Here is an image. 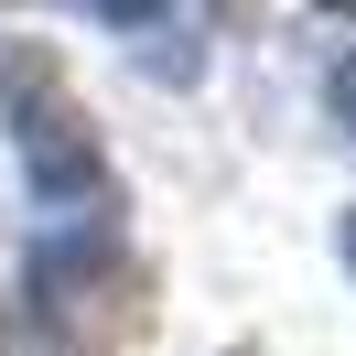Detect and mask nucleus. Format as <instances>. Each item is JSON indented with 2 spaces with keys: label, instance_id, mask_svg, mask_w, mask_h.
Returning a JSON list of instances; mask_svg holds the SVG:
<instances>
[{
  "label": "nucleus",
  "instance_id": "obj_1",
  "mask_svg": "<svg viewBox=\"0 0 356 356\" xmlns=\"http://www.w3.org/2000/svg\"><path fill=\"white\" fill-rule=\"evenodd\" d=\"M33 302H44V324H54L65 356H108L119 334H140L152 281H140V259L108 238V227H76V238L33 248Z\"/></svg>",
  "mask_w": 356,
  "mask_h": 356
},
{
  "label": "nucleus",
  "instance_id": "obj_2",
  "mask_svg": "<svg viewBox=\"0 0 356 356\" xmlns=\"http://www.w3.org/2000/svg\"><path fill=\"white\" fill-rule=\"evenodd\" d=\"M0 87L22 97V162L44 195H97V130L76 119V97L54 87L44 54H0Z\"/></svg>",
  "mask_w": 356,
  "mask_h": 356
},
{
  "label": "nucleus",
  "instance_id": "obj_3",
  "mask_svg": "<svg viewBox=\"0 0 356 356\" xmlns=\"http://www.w3.org/2000/svg\"><path fill=\"white\" fill-rule=\"evenodd\" d=\"M87 11H108L119 33H152V22H162V0H87Z\"/></svg>",
  "mask_w": 356,
  "mask_h": 356
},
{
  "label": "nucleus",
  "instance_id": "obj_4",
  "mask_svg": "<svg viewBox=\"0 0 356 356\" xmlns=\"http://www.w3.org/2000/svg\"><path fill=\"white\" fill-rule=\"evenodd\" d=\"M324 97H334V119H346V130H356V54H346V65L324 76Z\"/></svg>",
  "mask_w": 356,
  "mask_h": 356
},
{
  "label": "nucleus",
  "instance_id": "obj_5",
  "mask_svg": "<svg viewBox=\"0 0 356 356\" xmlns=\"http://www.w3.org/2000/svg\"><path fill=\"white\" fill-rule=\"evenodd\" d=\"M248 11H259V0H216V22H248Z\"/></svg>",
  "mask_w": 356,
  "mask_h": 356
},
{
  "label": "nucleus",
  "instance_id": "obj_6",
  "mask_svg": "<svg viewBox=\"0 0 356 356\" xmlns=\"http://www.w3.org/2000/svg\"><path fill=\"white\" fill-rule=\"evenodd\" d=\"M346 259H356V216H346Z\"/></svg>",
  "mask_w": 356,
  "mask_h": 356
},
{
  "label": "nucleus",
  "instance_id": "obj_7",
  "mask_svg": "<svg viewBox=\"0 0 356 356\" xmlns=\"http://www.w3.org/2000/svg\"><path fill=\"white\" fill-rule=\"evenodd\" d=\"M324 11H356V0H324Z\"/></svg>",
  "mask_w": 356,
  "mask_h": 356
},
{
  "label": "nucleus",
  "instance_id": "obj_8",
  "mask_svg": "<svg viewBox=\"0 0 356 356\" xmlns=\"http://www.w3.org/2000/svg\"><path fill=\"white\" fill-rule=\"evenodd\" d=\"M0 356H11V324H0Z\"/></svg>",
  "mask_w": 356,
  "mask_h": 356
}]
</instances>
